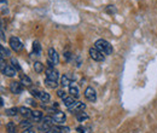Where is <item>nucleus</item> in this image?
<instances>
[{
    "label": "nucleus",
    "mask_w": 157,
    "mask_h": 133,
    "mask_svg": "<svg viewBox=\"0 0 157 133\" xmlns=\"http://www.w3.org/2000/svg\"><path fill=\"white\" fill-rule=\"evenodd\" d=\"M33 52L36 56H40V53H41V45L38 41H34V44H33Z\"/></svg>",
    "instance_id": "obj_18"
},
{
    "label": "nucleus",
    "mask_w": 157,
    "mask_h": 133,
    "mask_svg": "<svg viewBox=\"0 0 157 133\" xmlns=\"http://www.w3.org/2000/svg\"><path fill=\"white\" fill-rule=\"evenodd\" d=\"M18 111H20L21 115H23V116H29V115H32V113L33 111H30V109L29 108H25V107H21V108H18Z\"/></svg>",
    "instance_id": "obj_19"
},
{
    "label": "nucleus",
    "mask_w": 157,
    "mask_h": 133,
    "mask_svg": "<svg viewBox=\"0 0 157 133\" xmlns=\"http://www.w3.org/2000/svg\"><path fill=\"white\" fill-rule=\"evenodd\" d=\"M17 113H18L17 108H10V109H6V111H5V114L7 116H16Z\"/></svg>",
    "instance_id": "obj_27"
},
{
    "label": "nucleus",
    "mask_w": 157,
    "mask_h": 133,
    "mask_svg": "<svg viewBox=\"0 0 157 133\" xmlns=\"http://www.w3.org/2000/svg\"><path fill=\"white\" fill-rule=\"evenodd\" d=\"M58 63H59V56H58V53H57V51H56L53 47L48 49V59H47L48 67H55V65H57Z\"/></svg>",
    "instance_id": "obj_2"
},
{
    "label": "nucleus",
    "mask_w": 157,
    "mask_h": 133,
    "mask_svg": "<svg viewBox=\"0 0 157 133\" xmlns=\"http://www.w3.org/2000/svg\"><path fill=\"white\" fill-rule=\"evenodd\" d=\"M78 133H91L92 132V127L91 126H80L76 128Z\"/></svg>",
    "instance_id": "obj_20"
},
{
    "label": "nucleus",
    "mask_w": 157,
    "mask_h": 133,
    "mask_svg": "<svg viewBox=\"0 0 157 133\" xmlns=\"http://www.w3.org/2000/svg\"><path fill=\"white\" fill-rule=\"evenodd\" d=\"M85 97H86V99L90 100V102H96V99H97L96 90H94L93 87L88 86V87L85 90Z\"/></svg>",
    "instance_id": "obj_8"
},
{
    "label": "nucleus",
    "mask_w": 157,
    "mask_h": 133,
    "mask_svg": "<svg viewBox=\"0 0 157 133\" xmlns=\"http://www.w3.org/2000/svg\"><path fill=\"white\" fill-rule=\"evenodd\" d=\"M34 70L36 72V73H42V70H44V64L41 63V62H35L34 63Z\"/></svg>",
    "instance_id": "obj_24"
},
{
    "label": "nucleus",
    "mask_w": 157,
    "mask_h": 133,
    "mask_svg": "<svg viewBox=\"0 0 157 133\" xmlns=\"http://www.w3.org/2000/svg\"><path fill=\"white\" fill-rule=\"evenodd\" d=\"M20 126L21 128H23V131L24 130H29V128H32V122H29V120H22Z\"/></svg>",
    "instance_id": "obj_17"
},
{
    "label": "nucleus",
    "mask_w": 157,
    "mask_h": 133,
    "mask_svg": "<svg viewBox=\"0 0 157 133\" xmlns=\"http://www.w3.org/2000/svg\"><path fill=\"white\" fill-rule=\"evenodd\" d=\"M106 12H109V14H115V12H116V9L114 7V5H109V6L106 7Z\"/></svg>",
    "instance_id": "obj_30"
},
{
    "label": "nucleus",
    "mask_w": 157,
    "mask_h": 133,
    "mask_svg": "<svg viewBox=\"0 0 157 133\" xmlns=\"http://www.w3.org/2000/svg\"><path fill=\"white\" fill-rule=\"evenodd\" d=\"M76 119H78V122H83V121H86V120H88L90 119V116L86 114L85 111H82V113H80V114L76 115Z\"/></svg>",
    "instance_id": "obj_22"
},
{
    "label": "nucleus",
    "mask_w": 157,
    "mask_h": 133,
    "mask_svg": "<svg viewBox=\"0 0 157 133\" xmlns=\"http://www.w3.org/2000/svg\"><path fill=\"white\" fill-rule=\"evenodd\" d=\"M85 108H86V104L85 103H82V102H76L74 105H71L70 108H68L69 109V111L71 113V114H80V113H82L83 110H85Z\"/></svg>",
    "instance_id": "obj_4"
},
{
    "label": "nucleus",
    "mask_w": 157,
    "mask_h": 133,
    "mask_svg": "<svg viewBox=\"0 0 157 133\" xmlns=\"http://www.w3.org/2000/svg\"><path fill=\"white\" fill-rule=\"evenodd\" d=\"M10 46H11V49H12L13 51H16V52H18V51H21V50L23 49L22 41H21L18 38H16V37H11V38H10Z\"/></svg>",
    "instance_id": "obj_5"
},
{
    "label": "nucleus",
    "mask_w": 157,
    "mask_h": 133,
    "mask_svg": "<svg viewBox=\"0 0 157 133\" xmlns=\"http://www.w3.org/2000/svg\"><path fill=\"white\" fill-rule=\"evenodd\" d=\"M70 128L69 127H63V126H52L46 133H63V132H69Z\"/></svg>",
    "instance_id": "obj_9"
},
{
    "label": "nucleus",
    "mask_w": 157,
    "mask_h": 133,
    "mask_svg": "<svg viewBox=\"0 0 157 133\" xmlns=\"http://www.w3.org/2000/svg\"><path fill=\"white\" fill-rule=\"evenodd\" d=\"M11 63H12V67L16 68V70H21V67L18 64V61L16 58H11Z\"/></svg>",
    "instance_id": "obj_28"
},
{
    "label": "nucleus",
    "mask_w": 157,
    "mask_h": 133,
    "mask_svg": "<svg viewBox=\"0 0 157 133\" xmlns=\"http://www.w3.org/2000/svg\"><path fill=\"white\" fill-rule=\"evenodd\" d=\"M57 95H58V97H60V98H65V92L63 91V90H59V91H57Z\"/></svg>",
    "instance_id": "obj_32"
},
{
    "label": "nucleus",
    "mask_w": 157,
    "mask_h": 133,
    "mask_svg": "<svg viewBox=\"0 0 157 133\" xmlns=\"http://www.w3.org/2000/svg\"><path fill=\"white\" fill-rule=\"evenodd\" d=\"M10 91L13 95H20L23 92V85L21 84V81H12L10 84Z\"/></svg>",
    "instance_id": "obj_7"
},
{
    "label": "nucleus",
    "mask_w": 157,
    "mask_h": 133,
    "mask_svg": "<svg viewBox=\"0 0 157 133\" xmlns=\"http://www.w3.org/2000/svg\"><path fill=\"white\" fill-rule=\"evenodd\" d=\"M59 77L58 70L55 69V67H48L46 69V79L48 80H52V81H57Z\"/></svg>",
    "instance_id": "obj_6"
},
{
    "label": "nucleus",
    "mask_w": 157,
    "mask_h": 133,
    "mask_svg": "<svg viewBox=\"0 0 157 133\" xmlns=\"http://www.w3.org/2000/svg\"><path fill=\"white\" fill-rule=\"evenodd\" d=\"M21 84L23 86H25V87H29V86H32V80H30L29 76L21 75Z\"/></svg>",
    "instance_id": "obj_14"
},
{
    "label": "nucleus",
    "mask_w": 157,
    "mask_h": 133,
    "mask_svg": "<svg viewBox=\"0 0 157 133\" xmlns=\"http://www.w3.org/2000/svg\"><path fill=\"white\" fill-rule=\"evenodd\" d=\"M94 46L98 49L101 53H104V55H113V51H114L113 46L110 45V42H108L104 39H98L94 42Z\"/></svg>",
    "instance_id": "obj_1"
},
{
    "label": "nucleus",
    "mask_w": 157,
    "mask_h": 133,
    "mask_svg": "<svg viewBox=\"0 0 157 133\" xmlns=\"http://www.w3.org/2000/svg\"><path fill=\"white\" fill-rule=\"evenodd\" d=\"M5 76H9V77H12V76L16 75V69L12 67V65H6L5 69L1 72Z\"/></svg>",
    "instance_id": "obj_11"
},
{
    "label": "nucleus",
    "mask_w": 157,
    "mask_h": 133,
    "mask_svg": "<svg viewBox=\"0 0 157 133\" xmlns=\"http://www.w3.org/2000/svg\"><path fill=\"white\" fill-rule=\"evenodd\" d=\"M45 85H46L47 87H50V88H56L58 84H57V81H52V80L46 79V80H45Z\"/></svg>",
    "instance_id": "obj_25"
},
{
    "label": "nucleus",
    "mask_w": 157,
    "mask_h": 133,
    "mask_svg": "<svg viewBox=\"0 0 157 133\" xmlns=\"http://www.w3.org/2000/svg\"><path fill=\"white\" fill-rule=\"evenodd\" d=\"M64 57H65V59H67V62H69L71 58H74V56H73L70 52H65V53H64Z\"/></svg>",
    "instance_id": "obj_31"
},
{
    "label": "nucleus",
    "mask_w": 157,
    "mask_h": 133,
    "mask_svg": "<svg viewBox=\"0 0 157 133\" xmlns=\"http://www.w3.org/2000/svg\"><path fill=\"white\" fill-rule=\"evenodd\" d=\"M6 131H7V133H17L16 125H15L13 122H7V125H6Z\"/></svg>",
    "instance_id": "obj_16"
},
{
    "label": "nucleus",
    "mask_w": 157,
    "mask_h": 133,
    "mask_svg": "<svg viewBox=\"0 0 157 133\" xmlns=\"http://www.w3.org/2000/svg\"><path fill=\"white\" fill-rule=\"evenodd\" d=\"M32 117L35 120V121H41L42 120V113L40 110H34L32 113Z\"/></svg>",
    "instance_id": "obj_23"
},
{
    "label": "nucleus",
    "mask_w": 157,
    "mask_h": 133,
    "mask_svg": "<svg viewBox=\"0 0 157 133\" xmlns=\"http://www.w3.org/2000/svg\"><path fill=\"white\" fill-rule=\"evenodd\" d=\"M53 119H55V121L56 122H58V123H64L65 122V120H67V116L65 114L63 113V111H55V114H53Z\"/></svg>",
    "instance_id": "obj_10"
},
{
    "label": "nucleus",
    "mask_w": 157,
    "mask_h": 133,
    "mask_svg": "<svg viewBox=\"0 0 157 133\" xmlns=\"http://www.w3.org/2000/svg\"><path fill=\"white\" fill-rule=\"evenodd\" d=\"M69 93L73 96L74 98H78V96H80V93H78V87L74 82H71L70 86H69Z\"/></svg>",
    "instance_id": "obj_12"
},
{
    "label": "nucleus",
    "mask_w": 157,
    "mask_h": 133,
    "mask_svg": "<svg viewBox=\"0 0 157 133\" xmlns=\"http://www.w3.org/2000/svg\"><path fill=\"white\" fill-rule=\"evenodd\" d=\"M50 95L47 93V92H45V91H41L40 92V96H39V99L42 102V103H47V102H50Z\"/></svg>",
    "instance_id": "obj_15"
},
{
    "label": "nucleus",
    "mask_w": 157,
    "mask_h": 133,
    "mask_svg": "<svg viewBox=\"0 0 157 133\" xmlns=\"http://www.w3.org/2000/svg\"><path fill=\"white\" fill-rule=\"evenodd\" d=\"M23 133H35V131H33L32 128H29V130H24Z\"/></svg>",
    "instance_id": "obj_34"
},
{
    "label": "nucleus",
    "mask_w": 157,
    "mask_h": 133,
    "mask_svg": "<svg viewBox=\"0 0 157 133\" xmlns=\"http://www.w3.org/2000/svg\"><path fill=\"white\" fill-rule=\"evenodd\" d=\"M6 1L5 0H1V9H2V12H4V9H5V6H6Z\"/></svg>",
    "instance_id": "obj_33"
},
{
    "label": "nucleus",
    "mask_w": 157,
    "mask_h": 133,
    "mask_svg": "<svg viewBox=\"0 0 157 133\" xmlns=\"http://www.w3.org/2000/svg\"><path fill=\"white\" fill-rule=\"evenodd\" d=\"M63 102H64V105H65L67 108H70L71 105H74V104L76 103V100H75V98H74L73 96H70V97H65V98L63 99Z\"/></svg>",
    "instance_id": "obj_13"
},
{
    "label": "nucleus",
    "mask_w": 157,
    "mask_h": 133,
    "mask_svg": "<svg viewBox=\"0 0 157 133\" xmlns=\"http://www.w3.org/2000/svg\"><path fill=\"white\" fill-rule=\"evenodd\" d=\"M40 92H41V91L36 90V88H30V93H32V96H34V97H36V98H39Z\"/></svg>",
    "instance_id": "obj_29"
},
{
    "label": "nucleus",
    "mask_w": 157,
    "mask_h": 133,
    "mask_svg": "<svg viewBox=\"0 0 157 133\" xmlns=\"http://www.w3.org/2000/svg\"><path fill=\"white\" fill-rule=\"evenodd\" d=\"M0 51H1V58L10 57V55H11V52H10V50H7V49H5V46H1V47H0Z\"/></svg>",
    "instance_id": "obj_26"
},
{
    "label": "nucleus",
    "mask_w": 157,
    "mask_h": 133,
    "mask_svg": "<svg viewBox=\"0 0 157 133\" xmlns=\"http://www.w3.org/2000/svg\"><path fill=\"white\" fill-rule=\"evenodd\" d=\"M70 84H71V81L69 80L68 76L67 75L62 76V79H60V85H62L63 87H68V86H70Z\"/></svg>",
    "instance_id": "obj_21"
},
{
    "label": "nucleus",
    "mask_w": 157,
    "mask_h": 133,
    "mask_svg": "<svg viewBox=\"0 0 157 133\" xmlns=\"http://www.w3.org/2000/svg\"><path fill=\"white\" fill-rule=\"evenodd\" d=\"M90 56H91V58H92L93 61H96V62H101V61H104V55L99 51L97 47H91V49H90Z\"/></svg>",
    "instance_id": "obj_3"
}]
</instances>
